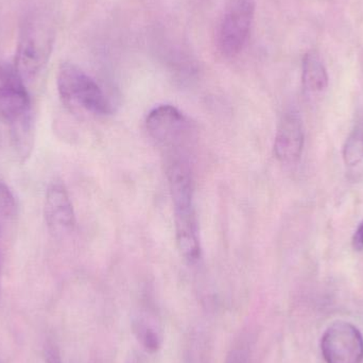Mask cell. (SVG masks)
I'll list each match as a JSON object with an SVG mask.
<instances>
[{"instance_id": "6da1fadb", "label": "cell", "mask_w": 363, "mask_h": 363, "mask_svg": "<svg viewBox=\"0 0 363 363\" xmlns=\"http://www.w3.org/2000/svg\"><path fill=\"white\" fill-rule=\"evenodd\" d=\"M55 43V29L45 15L34 13L21 26L15 62L23 80L35 78L50 59Z\"/></svg>"}, {"instance_id": "9a60e30c", "label": "cell", "mask_w": 363, "mask_h": 363, "mask_svg": "<svg viewBox=\"0 0 363 363\" xmlns=\"http://www.w3.org/2000/svg\"><path fill=\"white\" fill-rule=\"evenodd\" d=\"M225 363H255L251 341L247 338L240 339L228 352Z\"/></svg>"}, {"instance_id": "3957f363", "label": "cell", "mask_w": 363, "mask_h": 363, "mask_svg": "<svg viewBox=\"0 0 363 363\" xmlns=\"http://www.w3.org/2000/svg\"><path fill=\"white\" fill-rule=\"evenodd\" d=\"M0 118L11 131L33 127L31 98L14 65L0 62Z\"/></svg>"}, {"instance_id": "e0dca14e", "label": "cell", "mask_w": 363, "mask_h": 363, "mask_svg": "<svg viewBox=\"0 0 363 363\" xmlns=\"http://www.w3.org/2000/svg\"><path fill=\"white\" fill-rule=\"evenodd\" d=\"M352 245L356 252L363 251V221L356 228L354 233L353 238H352Z\"/></svg>"}, {"instance_id": "2e32d148", "label": "cell", "mask_w": 363, "mask_h": 363, "mask_svg": "<svg viewBox=\"0 0 363 363\" xmlns=\"http://www.w3.org/2000/svg\"><path fill=\"white\" fill-rule=\"evenodd\" d=\"M44 355L46 363H63L59 349L55 343L50 342V341L45 345Z\"/></svg>"}, {"instance_id": "9c48e42d", "label": "cell", "mask_w": 363, "mask_h": 363, "mask_svg": "<svg viewBox=\"0 0 363 363\" xmlns=\"http://www.w3.org/2000/svg\"><path fill=\"white\" fill-rule=\"evenodd\" d=\"M174 209L179 251L188 264H196L201 258V245L194 205Z\"/></svg>"}, {"instance_id": "7a4b0ae2", "label": "cell", "mask_w": 363, "mask_h": 363, "mask_svg": "<svg viewBox=\"0 0 363 363\" xmlns=\"http://www.w3.org/2000/svg\"><path fill=\"white\" fill-rule=\"evenodd\" d=\"M57 91L70 110H80L97 116L112 113V106L99 85L79 66L66 62L60 66Z\"/></svg>"}, {"instance_id": "4fadbf2b", "label": "cell", "mask_w": 363, "mask_h": 363, "mask_svg": "<svg viewBox=\"0 0 363 363\" xmlns=\"http://www.w3.org/2000/svg\"><path fill=\"white\" fill-rule=\"evenodd\" d=\"M16 211V200L12 190L0 180V240H6V233L14 221Z\"/></svg>"}, {"instance_id": "ba28073f", "label": "cell", "mask_w": 363, "mask_h": 363, "mask_svg": "<svg viewBox=\"0 0 363 363\" xmlns=\"http://www.w3.org/2000/svg\"><path fill=\"white\" fill-rule=\"evenodd\" d=\"M304 128L298 113H286L277 127L274 140V155L281 163H298L304 149Z\"/></svg>"}, {"instance_id": "30bf717a", "label": "cell", "mask_w": 363, "mask_h": 363, "mask_svg": "<svg viewBox=\"0 0 363 363\" xmlns=\"http://www.w3.org/2000/svg\"><path fill=\"white\" fill-rule=\"evenodd\" d=\"M132 330L138 342L148 353L155 354L163 345V332L159 320L152 315H138L132 322Z\"/></svg>"}, {"instance_id": "8fae6325", "label": "cell", "mask_w": 363, "mask_h": 363, "mask_svg": "<svg viewBox=\"0 0 363 363\" xmlns=\"http://www.w3.org/2000/svg\"><path fill=\"white\" fill-rule=\"evenodd\" d=\"M302 80L309 93H321L328 89V70L315 51H309L303 60Z\"/></svg>"}, {"instance_id": "7c38bea8", "label": "cell", "mask_w": 363, "mask_h": 363, "mask_svg": "<svg viewBox=\"0 0 363 363\" xmlns=\"http://www.w3.org/2000/svg\"><path fill=\"white\" fill-rule=\"evenodd\" d=\"M343 161L350 169H363V123L350 134L343 147Z\"/></svg>"}, {"instance_id": "277c9868", "label": "cell", "mask_w": 363, "mask_h": 363, "mask_svg": "<svg viewBox=\"0 0 363 363\" xmlns=\"http://www.w3.org/2000/svg\"><path fill=\"white\" fill-rule=\"evenodd\" d=\"M147 131L168 152H185L194 130L189 119L176 106L163 104L153 108L146 119Z\"/></svg>"}, {"instance_id": "52a82bcc", "label": "cell", "mask_w": 363, "mask_h": 363, "mask_svg": "<svg viewBox=\"0 0 363 363\" xmlns=\"http://www.w3.org/2000/svg\"><path fill=\"white\" fill-rule=\"evenodd\" d=\"M44 216L49 230L57 236L72 233L76 226L74 206L69 194L61 181L52 182L47 188Z\"/></svg>"}, {"instance_id": "ac0fdd59", "label": "cell", "mask_w": 363, "mask_h": 363, "mask_svg": "<svg viewBox=\"0 0 363 363\" xmlns=\"http://www.w3.org/2000/svg\"><path fill=\"white\" fill-rule=\"evenodd\" d=\"M4 253H6V240H0V277H1L2 267H4Z\"/></svg>"}, {"instance_id": "8992f818", "label": "cell", "mask_w": 363, "mask_h": 363, "mask_svg": "<svg viewBox=\"0 0 363 363\" xmlns=\"http://www.w3.org/2000/svg\"><path fill=\"white\" fill-rule=\"evenodd\" d=\"M321 352L326 363H362V334L349 322H336L324 333Z\"/></svg>"}, {"instance_id": "5b68a950", "label": "cell", "mask_w": 363, "mask_h": 363, "mask_svg": "<svg viewBox=\"0 0 363 363\" xmlns=\"http://www.w3.org/2000/svg\"><path fill=\"white\" fill-rule=\"evenodd\" d=\"M255 13L254 0H234L220 25L218 46L226 57L238 55L247 44Z\"/></svg>"}, {"instance_id": "5bb4252c", "label": "cell", "mask_w": 363, "mask_h": 363, "mask_svg": "<svg viewBox=\"0 0 363 363\" xmlns=\"http://www.w3.org/2000/svg\"><path fill=\"white\" fill-rule=\"evenodd\" d=\"M185 363H211V347L202 335H196L190 339Z\"/></svg>"}, {"instance_id": "d6986e66", "label": "cell", "mask_w": 363, "mask_h": 363, "mask_svg": "<svg viewBox=\"0 0 363 363\" xmlns=\"http://www.w3.org/2000/svg\"><path fill=\"white\" fill-rule=\"evenodd\" d=\"M127 363H142V362H140V359H138L136 356H132V357H130L129 359H128Z\"/></svg>"}, {"instance_id": "ffe728a7", "label": "cell", "mask_w": 363, "mask_h": 363, "mask_svg": "<svg viewBox=\"0 0 363 363\" xmlns=\"http://www.w3.org/2000/svg\"><path fill=\"white\" fill-rule=\"evenodd\" d=\"M0 363H1V362H0Z\"/></svg>"}]
</instances>
